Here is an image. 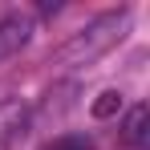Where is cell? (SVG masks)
I'll return each mask as SVG.
<instances>
[{"label":"cell","instance_id":"obj_2","mask_svg":"<svg viewBox=\"0 0 150 150\" xmlns=\"http://www.w3.org/2000/svg\"><path fill=\"white\" fill-rule=\"evenodd\" d=\"M33 37V21L28 16H4L0 21V61H8L12 53H21Z\"/></svg>","mask_w":150,"mask_h":150},{"label":"cell","instance_id":"obj_5","mask_svg":"<svg viewBox=\"0 0 150 150\" xmlns=\"http://www.w3.org/2000/svg\"><path fill=\"white\" fill-rule=\"evenodd\" d=\"M45 150H93V142L81 138V134H61V138H53Z\"/></svg>","mask_w":150,"mask_h":150},{"label":"cell","instance_id":"obj_1","mask_svg":"<svg viewBox=\"0 0 150 150\" xmlns=\"http://www.w3.org/2000/svg\"><path fill=\"white\" fill-rule=\"evenodd\" d=\"M126 25H130V8H118V12H101L98 21L77 33L73 41L65 45V61H93L98 53H105L114 41H122Z\"/></svg>","mask_w":150,"mask_h":150},{"label":"cell","instance_id":"obj_3","mask_svg":"<svg viewBox=\"0 0 150 150\" xmlns=\"http://www.w3.org/2000/svg\"><path fill=\"white\" fill-rule=\"evenodd\" d=\"M122 142L126 146H146L150 142V110L146 105H130V114L122 122Z\"/></svg>","mask_w":150,"mask_h":150},{"label":"cell","instance_id":"obj_4","mask_svg":"<svg viewBox=\"0 0 150 150\" xmlns=\"http://www.w3.org/2000/svg\"><path fill=\"white\" fill-rule=\"evenodd\" d=\"M118 110H122V93H118V89H105V93H98V101L89 105V114H93L98 122H105V118H114Z\"/></svg>","mask_w":150,"mask_h":150}]
</instances>
